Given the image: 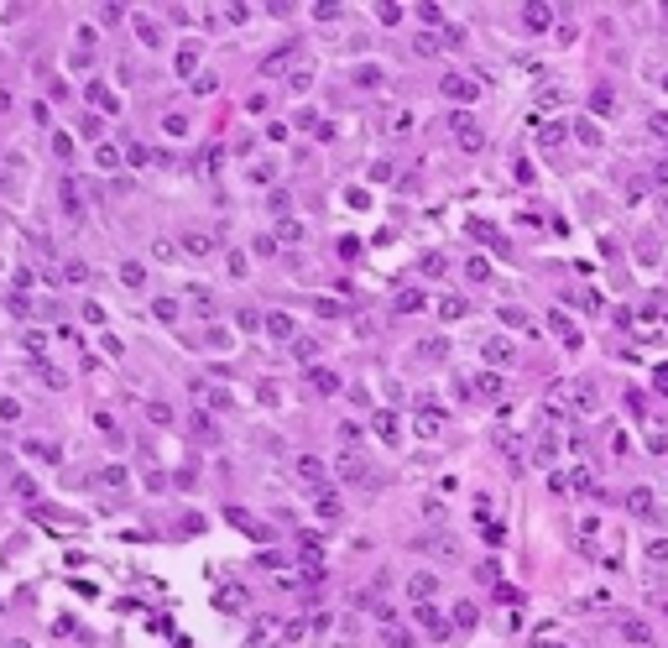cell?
<instances>
[{
  "label": "cell",
  "mask_w": 668,
  "mask_h": 648,
  "mask_svg": "<svg viewBox=\"0 0 668 648\" xmlns=\"http://www.w3.org/2000/svg\"><path fill=\"white\" fill-rule=\"evenodd\" d=\"M501 319L512 324V329H527V314H523V309H501Z\"/></svg>",
  "instance_id": "cell-29"
},
{
  "label": "cell",
  "mask_w": 668,
  "mask_h": 648,
  "mask_svg": "<svg viewBox=\"0 0 668 648\" xmlns=\"http://www.w3.org/2000/svg\"><path fill=\"white\" fill-rule=\"evenodd\" d=\"M120 283H126V288H141V283H146V267H141V261H120Z\"/></svg>",
  "instance_id": "cell-13"
},
{
  "label": "cell",
  "mask_w": 668,
  "mask_h": 648,
  "mask_svg": "<svg viewBox=\"0 0 668 648\" xmlns=\"http://www.w3.org/2000/svg\"><path fill=\"white\" fill-rule=\"evenodd\" d=\"M100 481H105V486H126V471H120V466H105Z\"/></svg>",
  "instance_id": "cell-27"
},
{
  "label": "cell",
  "mask_w": 668,
  "mask_h": 648,
  "mask_svg": "<svg viewBox=\"0 0 668 648\" xmlns=\"http://www.w3.org/2000/svg\"><path fill=\"white\" fill-rule=\"evenodd\" d=\"M371 429H376L386 444H397V440H402V429H397V418H392V413H376V418H371Z\"/></svg>",
  "instance_id": "cell-8"
},
{
  "label": "cell",
  "mask_w": 668,
  "mask_h": 648,
  "mask_svg": "<svg viewBox=\"0 0 668 648\" xmlns=\"http://www.w3.org/2000/svg\"><path fill=\"white\" fill-rule=\"evenodd\" d=\"M549 324L559 329V340H564V346H580V329H574V319H564V314H549Z\"/></svg>",
  "instance_id": "cell-11"
},
{
  "label": "cell",
  "mask_w": 668,
  "mask_h": 648,
  "mask_svg": "<svg viewBox=\"0 0 668 648\" xmlns=\"http://www.w3.org/2000/svg\"><path fill=\"white\" fill-rule=\"evenodd\" d=\"M652 377H658V392H668V366H658Z\"/></svg>",
  "instance_id": "cell-36"
},
{
  "label": "cell",
  "mask_w": 668,
  "mask_h": 648,
  "mask_svg": "<svg viewBox=\"0 0 668 648\" xmlns=\"http://www.w3.org/2000/svg\"><path fill=\"white\" fill-rule=\"evenodd\" d=\"M318 518H340V492H318Z\"/></svg>",
  "instance_id": "cell-15"
},
{
  "label": "cell",
  "mask_w": 668,
  "mask_h": 648,
  "mask_svg": "<svg viewBox=\"0 0 668 648\" xmlns=\"http://www.w3.org/2000/svg\"><path fill=\"white\" fill-rule=\"evenodd\" d=\"M120 163H126V157H120L115 147H100V167H105V173H115V167H120Z\"/></svg>",
  "instance_id": "cell-22"
},
{
  "label": "cell",
  "mask_w": 668,
  "mask_h": 648,
  "mask_svg": "<svg viewBox=\"0 0 668 648\" xmlns=\"http://www.w3.org/2000/svg\"><path fill=\"white\" fill-rule=\"evenodd\" d=\"M220 606H225V612H235V606H240V591H220V596H215Z\"/></svg>",
  "instance_id": "cell-34"
},
{
  "label": "cell",
  "mask_w": 668,
  "mask_h": 648,
  "mask_svg": "<svg viewBox=\"0 0 668 648\" xmlns=\"http://www.w3.org/2000/svg\"><path fill=\"white\" fill-rule=\"evenodd\" d=\"M230 523L240 528V534H256V538H266V544H272V534H266V528L251 518V512H240V507H230Z\"/></svg>",
  "instance_id": "cell-6"
},
{
  "label": "cell",
  "mask_w": 668,
  "mask_h": 648,
  "mask_svg": "<svg viewBox=\"0 0 668 648\" xmlns=\"http://www.w3.org/2000/svg\"><path fill=\"white\" fill-rule=\"evenodd\" d=\"M193 63H198V47H183L178 52V73H193Z\"/></svg>",
  "instance_id": "cell-26"
},
{
  "label": "cell",
  "mask_w": 668,
  "mask_h": 648,
  "mask_svg": "<svg viewBox=\"0 0 668 648\" xmlns=\"http://www.w3.org/2000/svg\"><path fill=\"white\" fill-rule=\"evenodd\" d=\"M183 251H189V257H209V251H215V241H209V235L204 230H189V235H183V241H178Z\"/></svg>",
  "instance_id": "cell-7"
},
{
  "label": "cell",
  "mask_w": 668,
  "mask_h": 648,
  "mask_svg": "<svg viewBox=\"0 0 668 648\" xmlns=\"http://www.w3.org/2000/svg\"><path fill=\"white\" fill-rule=\"evenodd\" d=\"M418 623H423V632H429V638H444V632H449V628H444V617H439L434 606H423V612H418Z\"/></svg>",
  "instance_id": "cell-9"
},
{
  "label": "cell",
  "mask_w": 668,
  "mask_h": 648,
  "mask_svg": "<svg viewBox=\"0 0 668 648\" xmlns=\"http://www.w3.org/2000/svg\"><path fill=\"white\" fill-rule=\"evenodd\" d=\"M454 623L470 628V623H475V606H470V601H460V606H454Z\"/></svg>",
  "instance_id": "cell-28"
},
{
  "label": "cell",
  "mask_w": 668,
  "mask_h": 648,
  "mask_svg": "<svg viewBox=\"0 0 668 648\" xmlns=\"http://www.w3.org/2000/svg\"><path fill=\"white\" fill-rule=\"evenodd\" d=\"M309 78H314V63H298V69L287 73V84H292V89H309Z\"/></svg>",
  "instance_id": "cell-19"
},
{
  "label": "cell",
  "mask_w": 668,
  "mask_h": 648,
  "mask_svg": "<svg viewBox=\"0 0 668 648\" xmlns=\"http://www.w3.org/2000/svg\"><path fill=\"white\" fill-rule=\"evenodd\" d=\"M309 377H314V387H318V392H340V377H334V372H324V366H314Z\"/></svg>",
  "instance_id": "cell-14"
},
{
  "label": "cell",
  "mask_w": 668,
  "mask_h": 648,
  "mask_svg": "<svg viewBox=\"0 0 668 648\" xmlns=\"http://www.w3.org/2000/svg\"><path fill=\"white\" fill-rule=\"evenodd\" d=\"M11 486H16V497H26V502L37 497V481H32V476H16V481H11Z\"/></svg>",
  "instance_id": "cell-25"
},
{
  "label": "cell",
  "mask_w": 668,
  "mask_h": 648,
  "mask_svg": "<svg viewBox=\"0 0 668 648\" xmlns=\"http://www.w3.org/2000/svg\"><path fill=\"white\" fill-rule=\"evenodd\" d=\"M648 554H652V560H658V565H668V538H658V544H652Z\"/></svg>",
  "instance_id": "cell-35"
},
{
  "label": "cell",
  "mask_w": 668,
  "mask_h": 648,
  "mask_svg": "<svg viewBox=\"0 0 668 648\" xmlns=\"http://www.w3.org/2000/svg\"><path fill=\"white\" fill-rule=\"evenodd\" d=\"M26 455H37V460H42V466H52V460H58L63 449L52 444V440H32V444H26Z\"/></svg>",
  "instance_id": "cell-12"
},
{
  "label": "cell",
  "mask_w": 668,
  "mask_h": 648,
  "mask_svg": "<svg viewBox=\"0 0 668 648\" xmlns=\"http://www.w3.org/2000/svg\"><path fill=\"white\" fill-rule=\"evenodd\" d=\"M52 152H58V157H73V136H68V131H58V136H52Z\"/></svg>",
  "instance_id": "cell-24"
},
{
  "label": "cell",
  "mask_w": 668,
  "mask_h": 648,
  "mask_svg": "<svg viewBox=\"0 0 668 648\" xmlns=\"http://www.w3.org/2000/svg\"><path fill=\"white\" fill-rule=\"evenodd\" d=\"M6 648H32V643H21V638H16V643H6Z\"/></svg>",
  "instance_id": "cell-37"
},
{
  "label": "cell",
  "mask_w": 668,
  "mask_h": 648,
  "mask_svg": "<svg viewBox=\"0 0 668 648\" xmlns=\"http://www.w3.org/2000/svg\"><path fill=\"white\" fill-rule=\"evenodd\" d=\"M355 78H360V84H366V89H376V84H381V69H360Z\"/></svg>",
  "instance_id": "cell-31"
},
{
  "label": "cell",
  "mask_w": 668,
  "mask_h": 648,
  "mask_svg": "<svg viewBox=\"0 0 668 648\" xmlns=\"http://www.w3.org/2000/svg\"><path fill=\"white\" fill-rule=\"evenodd\" d=\"M538 141H543V147H559V141H564V131H559V121H554V126H543V131H538Z\"/></svg>",
  "instance_id": "cell-23"
},
{
  "label": "cell",
  "mask_w": 668,
  "mask_h": 648,
  "mask_svg": "<svg viewBox=\"0 0 668 648\" xmlns=\"http://www.w3.org/2000/svg\"><path fill=\"white\" fill-rule=\"evenodd\" d=\"M465 314V298H444V319H460Z\"/></svg>",
  "instance_id": "cell-32"
},
{
  "label": "cell",
  "mask_w": 668,
  "mask_h": 648,
  "mask_svg": "<svg viewBox=\"0 0 668 648\" xmlns=\"http://www.w3.org/2000/svg\"><path fill=\"white\" fill-rule=\"evenodd\" d=\"M449 126H454V141H460L465 152H480V141H486V136L475 131V121H470V115H454Z\"/></svg>",
  "instance_id": "cell-2"
},
{
  "label": "cell",
  "mask_w": 668,
  "mask_h": 648,
  "mask_svg": "<svg viewBox=\"0 0 668 648\" xmlns=\"http://www.w3.org/2000/svg\"><path fill=\"white\" fill-rule=\"evenodd\" d=\"M162 126H167V136H183V131H189V121H183V115H167Z\"/></svg>",
  "instance_id": "cell-30"
},
{
  "label": "cell",
  "mask_w": 668,
  "mask_h": 648,
  "mask_svg": "<svg viewBox=\"0 0 668 648\" xmlns=\"http://www.w3.org/2000/svg\"><path fill=\"white\" fill-rule=\"evenodd\" d=\"M292 471H298V481H309V486L324 481V460H318V455H298V460H292Z\"/></svg>",
  "instance_id": "cell-4"
},
{
  "label": "cell",
  "mask_w": 668,
  "mask_h": 648,
  "mask_svg": "<svg viewBox=\"0 0 668 648\" xmlns=\"http://www.w3.org/2000/svg\"><path fill=\"white\" fill-rule=\"evenodd\" d=\"M574 136H580L585 147H600V131H595V121H574Z\"/></svg>",
  "instance_id": "cell-17"
},
{
  "label": "cell",
  "mask_w": 668,
  "mask_h": 648,
  "mask_svg": "<svg viewBox=\"0 0 668 648\" xmlns=\"http://www.w3.org/2000/svg\"><path fill=\"white\" fill-rule=\"evenodd\" d=\"M204 398L215 403V408H230V403H235V398H230V392H225V387H215V392H204Z\"/></svg>",
  "instance_id": "cell-33"
},
{
  "label": "cell",
  "mask_w": 668,
  "mask_h": 648,
  "mask_svg": "<svg viewBox=\"0 0 668 648\" xmlns=\"http://www.w3.org/2000/svg\"><path fill=\"white\" fill-rule=\"evenodd\" d=\"M439 89H444V100H460V105H470L480 95V84H475V78H465V73H444V78H439Z\"/></svg>",
  "instance_id": "cell-1"
},
{
  "label": "cell",
  "mask_w": 668,
  "mask_h": 648,
  "mask_svg": "<svg viewBox=\"0 0 668 648\" xmlns=\"http://www.w3.org/2000/svg\"><path fill=\"white\" fill-rule=\"evenodd\" d=\"M663 89H668V84H663Z\"/></svg>",
  "instance_id": "cell-38"
},
{
  "label": "cell",
  "mask_w": 668,
  "mask_h": 648,
  "mask_svg": "<svg viewBox=\"0 0 668 648\" xmlns=\"http://www.w3.org/2000/svg\"><path fill=\"white\" fill-rule=\"evenodd\" d=\"M131 26H136V37H141L146 47H162V26L146 16V11H131Z\"/></svg>",
  "instance_id": "cell-3"
},
{
  "label": "cell",
  "mask_w": 668,
  "mask_h": 648,
  "mask_svg": "<svg viewBox=\"0 0 668 648\" xmlns=\"http://www.w3.org/2000/svg\"><path fill=\"white\" fill-rule=\"evenodd\" d=\"M89 100H95L100 110H115V105H120V100H115L110 89H105V84H89Z\"/></svg>",
  "instance_id": "cell-18"
},
{
  "label": "cell",
  "mask_w": 668,
  "mask_h": 648,
  "mask_svg": "<svg viewBox=\"0 0 668 648\" xmlns=\"http://www.w3.org/2000/svg\"><path fill=\"white\" fill-rule=\"evenodd\" d=\"M21 418V403L16 398H0V424H16Z\"/></svg>",
  "instance_id": "cell-20"
},
{
  "label": "cell",
  "mask_w": 668,
  "mask_h": 648,
  "mask_svg": "<svg viewBox=\"0 0 668 648\" xmlns=\"http://www.w3.org/2000/svg\"><path fill=\"white\" fill-rule=\"evenodd\" d=\"M523 21L532 26V32H543V26H549V6H527V11H523Z\"/></svg>",
  "instance_id": "cell-16"
},
{
  "label": "cell",
  "mask_w": 668,
  "mask_h": 648,
  "mask_svg": "<svg viewBox=\"0 0 668 648\" xmlns=\"http://www.w3.org/2000/svg\"><path fill=\"white\" fill-rule=\"evenodd\" d=\"M266 335L272 340H292V319L287 314H266Z\"/></svg>",
  "instance_id": "cell-10"
},
{
  "label": "cell",
  "mask_w": 668,
  "mask_h": 648,
  "mask_svg": "<svg viewBox=\"0 0 668 648\" xmlns=\"http://www.w3.org/2000/svg\"><path fill=\"white\" fill-rule=\"evenodd\" d=\"M434 586H439V580H434L429 570H418V575L407 580V596H412V601H429V596H434Z\"/></svg>",
  "instance_id": "cell-5"
},
{
  "label": "cell",
  "mask_w": 668,
  "mask_h": 648,
  "mask_svg": "<svg viewBox=\"0 0 668 648\" xmlns=\"http://www.w3.org/2000/svg\"><path fill=\"white\" fill-rule=\"evenodd\" d=\"M590 105H595V110H616V95H611V89H595V95H590Z\"/></svg>",
  "instance_id": "cell-21"
}]
</instances>
